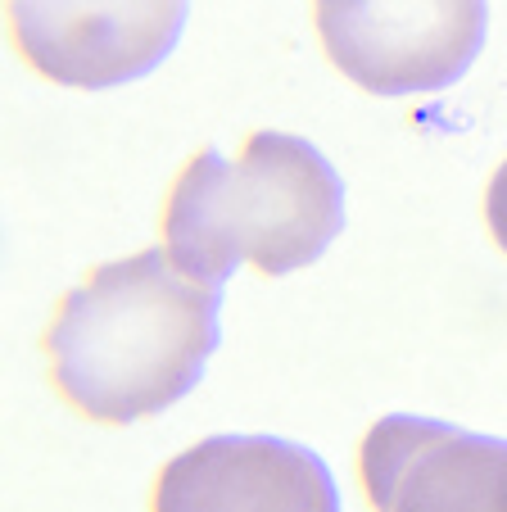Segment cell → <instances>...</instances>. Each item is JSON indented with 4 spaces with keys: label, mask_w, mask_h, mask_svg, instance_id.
I'll return each instance as SVG.
<instances>
[{
    "label": "cell",
    "mask_w": 507,
    "mask_h": 512,
    "mask_svg": "<svg viewBox=\"0 0 507 512\" xmlns=\"http://www.w3.org/2000/svg\"><path fill=\"white\" fill-rule=\"evenodd\" d=\"M222 290L159 245L100 263L46 331L55 390L91 422L132 426L182 404L218 349Z\"/></svg>",
    "instance_id": "1"
},
{
    "label": "cell",
    "mask_w": 507,
    "mask_h": 512,
    "mask_svg": "<svg viewBox=\"0 0 507 512\" xmlns=\"http://www.w3.org/2000/svg\"><path fill=\"white\" fill-rule=\"evenodd\" d=\"M345 232V182L313 141L245 136L236 159L200 150L163 204V250L204 286H227L240 263L263 277L317 263Z\"/></svg>",
    "instance_id": "2"
},
{
    "label": "cell",
    "mask_w": 507,
    "mask_h": 512,
    "mask_svg": "<svg viewBox=\"0 0 507 512\" xmlns=\"http://www.w3.org/2000/svg\"><path fill=\"white\" fill-rule=\"evenodd\" d=\"M322 50L367 96L444 91L485 50V0H313Z\"/></svg>",
    "instance_id": "3"
},
{
    "label": "cell",
    "mask_w": 507,
    "mask_h": 512,
    "mask_svg": "<svg viewBox=\"0 0 507 512\" xmlns=\"http://www.w3.org/2000/svg\"><path fill=\"white\" fill-rule=\"evenodd\" d=\"M191 0H10L19 55L55 87L109 91L177 50Z\"/></svg>",
    "instance_id": "4"
},
{
    "label": "cell",
    "mask_w": 507,
    "mask_h": 512,
    "mask_svg": "<svg viewBox=\"0 0 507 512\" xmlns=\"http://www.w3.org/2000/svg\"><path fill=\"white\" fill-rule=\"evenodd\" d=\"M372 512H507V440L385 413L358 445Z\"/></svg>",
    "instance_id": "5"
},
{
    "label": "cell",
    "mask_w": 507,
    "mask_h": 512,
    "mask_svg": "<svg viewBox=\"0 0 507 512\" xmlns=\"http://www.w3.org/2000/svg\"><path fill=\"white\" fill-rule=\"evenodd\" d=\"M150 512H340L322 454L281 435H209L168 458Z\"/></svg>",
    "instance_id": "6"
},
{
    "label": "cell",
    "mask_w": 507,
    "mask_h": 512,
    "mask_svg": "<svg viewBox=\"0 0 507 512\" xmlns=\"http://www.w3.org/2000/svg\"><path fill=\"white\" fill-rule=\"evenodd\" d=\"M485 223L494 245L507 254V159L498 164V173L489 177V191H485Z\"/></svg>",
    "instance_id": "7"
}]
</instances>
